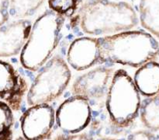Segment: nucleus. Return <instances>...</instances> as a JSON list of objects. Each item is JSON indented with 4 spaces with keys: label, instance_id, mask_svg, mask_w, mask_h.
Returning <instances> with one entry per match:
<instances>
[{
    "label": "nucleus",
    "instance_id": "nucleus-1",
    "mask_svg": "<svg viewBox=\"0 0 159 140\" xmlns=\"http://www.w3.org/2000/svg\"><path fill=\"white\" fill-rule=\"evenodd\" d=\"M79 26L91 36L113 35L130 30L138 23L136 11L129 3L112 0H89L79 11Z\"/></svg>",
    "mask_w": 159,
    "mask_h": 140
},
{
    "label": "nucleus",
    "instance_id": "nucleus-2",
    "mask_svg": "<svg viewBox=\"0 0 159 140\" xmlns=\"http://www.w3.org/2000/svg\"><path fill=\"white\" fill-rule=\"evenodd\" d=\"M99 63L110 62L139 68L159 54V44L151 34L127 30L98 38Z\"/></svg>",
    "mask_w": 159,
    "mask_h": 140
},
{
    "label": "nucleus",
    "instance_id": "nucleus-3",
    "mask_svg": "<svg viewBox=\"0 0 159 140\" xmlns=\"http://www.w3.org/2000/svg\"><path fill=\"white\" fill-rule=\"evenodd\" d=\"M65 16L49 9L32 25L29 37L20 52L25 68L38 71L48 62L60 41Z\"/></svg>",
    "mask_w": 159,
    "mask_h": 140
},
{
    "label": "nucleus",
    "instance_id": "nucleus-4",
    "mask_svg": "<svg viewBox=\"0 0 159 140\" xmlns=\"http://www.w3.org/2000/svg\"><path fill=\"white\" fill-rule=\"evenodd\" d=\"M141 96L130 75L123 69L113 73L106 99V107L113 125L127 128L139 114Z\"/></svg>",
    "mask_w": 159,
    "mask_h": 140
},
{
    "label": "nucleus",
    "instance_id": "nucleus-5",
    "mask_svg": "<svg viewBox=\"0 0 159 140\" xmlns=\"http://www.w3.org/2000/svg\"><path fill=\"white\" fill-rule=\"evenodd\" d=\"M71 77V70L63 58L54 56L49 59L28 89V105L50 104L54 101L63 93Z\"/></svg>",
    "mask_w": 159,
    "mask_h": 140
},
{
    "label": "nucleus",
    "instance_id": "nucleus-6",
    "mask_svg": "<svg viewBox=\"0 0 159 140\" xmlns=\"http://www.w3.org/2000/svg\"><path fill=\"white\" fill-rule=\"evenodd\" d=\"M92 121L90 102L73 95L61 103L55 111V122L66 135L81 133Z\"/></svg>",
    "mask_w": 159,
    "mask_h": 140
},
{
    "label": "nucleus",
    "instance_id": "nucleus-7",
    "mask_svg": "<svg viewBox=\"0 0 159 140\" xmlns=\"http://www.w3.org/2000/svg\"><path fill=\"white\" fill-rule=\"evenodd\" d=\"M55 111L49 104L30 106L20 118V128L26 140H46L52 134Z\"/></svg>",
    "mask_w": 159,
    "mask_h": 140
},
{
    "label": "nucleus",
    "instance_id": "nucleus-8",
    "mask_svg": "<svg viewBox=\"0 0 159 140\" xmlns=\"http://www.w3.org/2000/svg\"><path fill=\"white\" fill-rule=\"evenodd\" d=\"M113 75L112 68L102 66L93 68L75 80L71 87L72 94L89 101L102 99L107 96Z\"/></svg>",
    "mask_w": 159,
    "mask_h": 140
},
{
    "label": "nucleus",
    "instance_id": "nucleus-9",
    "mask_svg": "<svg viewBox=\"0 0 159 140\" xmlns=\"http://www.w3.org/2000/svg\"><path fill=\"white\" fill-rule=\"evenodd\" d=\"M28 88L27 82L17 70L11 64L0 60V100L17 111Z\"/></svg>",
    "mask_w": 159,
    "mask_h": 140
},
{
    "label": "nucleus",
    "instance_id": "nucleus-10",
    "mask_svg": "<svg viewBox=\"0 0 159 140\" xmlns=\"http://www.w3.org/2000/svg\"><path fill=\"white\" fill-rule=\"evenodd\" d=\"M32 28L30 20H16L0 26V58L15 56L21 52Z\"/></svg>",
    "mask_w": 159,
    "mask_h": 140
},
{
    "label": "nucleus",
    "instance_id": "nucleus-11",
    "mask_svg": "<svg viewBox=\"0 0 159 140\" xmlns=\"http://www.w3.org/2000/svg\"><path fill=\"white\" fill-rule=\"evenodd\" d=\"M99 60L98 38L82 37L73 40L67 52V62L76 71L93 67Z\"/></svg>",
    "mask_w": 159,
    "mask_h": 140
},
{
    "label": "nucleus",
    "instance_id": "nucleus-12",
    "mask_svg": "<svg viewBox=\"0 0 159 140\" xmlns=\"http://www.w3.org/2000/svg\"><path fill=\"white\" fill-rule=\"evenodd\" d=\"M134 82L140 94L147 97L159 92V63L147 62L138 68L134 74Z\"/></svg>",
    "mask_w": 159,
    "mask_h": 140
},
{
    "label": "nucleus",
    "instance_id": "nucleus-13",
    "mask_svg": "<svg viewBox=\"0 0 159 140\" xmlns=\"http://www.w3.org/2000/svg\"><path fill=\"white\" fill-rule=\"evenodd\" d=\"M139 113L147 128L153 132L159 131V92L141 103Z\"/></svg>",
    "mask_w": 159,
    "mask_h": 140
},
{
    "label": "nucleus",
    "instance_id": "nucleus-14",
    "mask_svg": "<svg viewBox=\"0 0 159 140\" xmlns=\"http://www.w3.org/2000/svg\"><path fill=\"white\" fill-rule=\"evenodd\" d=\"M45 0H9V13L14 19H23L33 16Z\"/></svg>",
    "mask_w": 159,
    "mask_h": 140
},
{
    "label": "nucleus",
    "instance_id": "nucleus-15",
    "mask_svg": "<svg viewBox=\"0 0 159 140\" xmlns=\"http://www.w3.org/2000/svg\"><path fill=\"white\" fill-rule=\"evenodd\" d=\"M15 124L13 110L2 100H0V140H12Z\"/></svg>",
    "mask_w": 159,
    "mask_h": 140
},
{
    "label": "nucleus",
    "instance_id": "nucleus-16",
    "mask_svg": "<svg viewBox=\"0 0 159 140\" xmlns=\"http://www.w3.org/2000/svg\"><path fill=\"white\" fill-rule=\"evenodd\" d=\"M78 0H48L50 9L65 16L75 9Z\"/></svg>",
    "mask_w": 159,
    "mask_h": 140
},
{
    "label": "nucleus",
    "instance_id": "nucleus-17",
    "mask_svg": "<svg viewBox=\"0 0 159 140\" xmlns=\"http://www.w3.org/2000/svg\"><path fill=\"white\" fill-rule=\"evenodd\" d=\"M99 140H124L113 138H102ZM125 140H156V136L151 131L141 130L133 132Z\"/></svg>",
    "mask_w": 159,
    "mask_h": 140
},
{
    "label": "nucleus",
    "instance_id": "nucleus-18",
    "mask_svg": "<svg viewBox=\"0 0 159 140\" xmlns=\"http://www.w3.org/2000/svg\"><path fill=\"white\" fill-rule=\"evenodd\" d=\"M9 0H0V26L4 25L9 18Z\"/></svg>",
    "mask_w": 159,
    "mask_h": 140
},
{
    "label": "nucleus",
    "instance_id": "nucleus-19",
    "mask_svg": "<svg viewBox=\"0 0 159 140\" xmlns=\"http://www.w3.org/2000/svg\"><path fill=\"white\" fill-rule=\"evenodd\" d=\"M52 140H93V138L85 133H79L75 135L65 134V135H58Z\"/></svg>",
    "mask_w": 159,
    "mask_h": 140
}]
</instances>
